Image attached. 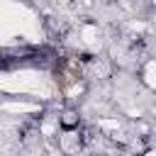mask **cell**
I'll return each instance as SVG.
<instances>
[{
    "label": "cell",
    "instance_id": "6da1fadb",
    "mask_svg": "<svg viewBox=\"0 0 156 156\" xmlns=\"http://www.w3.org/2000/svg\"><path fill=\"white\" fill-rule=\"evenodd\" d=\"M0 93L10 98H29L39 102H51L56 98V83L41 68L22 66L0 71Z\"/></svg>",
    "mask_w": 156,
    "mask_h": 156
},
{
    "label": "cell",
    "instance_id": "7a4b0ae2",
    "mask_svg": "<svg viewBox=\"0 0 156 156\" xmlns=\"http://www.w3.org/2000/svg\"><path fill=\"white\" fill-rule=\"evenodd\" d=\"M39 39V20L37 15L15 0H0V46L32 44Z\"/></svg>",
    "mask_w": 156,
    "mask_h": 156
},
{
    "label": "cell",
    "instance_id": "3957f363",
    "mask_svg": "<svg viewBox=\"0 0 156 156\" xmlns=\"http://www.w3.org/2000/svg\"><path fill=\"white\" fill-rule=\"evenodd\" d=\"M0 112H5L7 117L44 115V102L29 100V98H2V100H0Z\"/></svg>",
    "mask_w": 156,
    "mask_h": 156
},
{
    "label": "cell",
    "instance_id": "277c9868",
    "mask_svg": "<svg viewBox=\"0 0 156 156\" xmlns=\"http://www.w3.org/2000/svg\"><path fill=\"white\" fill-rule=\"evenodd\" d=\"M78 41H80V49H88L90 54H98L102 51V29L95 24V22H80L78 27Z\"/></svg>",
    "mask_w": 156,
    "mask_h": 156
},
{
    "label": "cell",
    "instance_id": "5b68a950",
    "mask_svg": "<svg viewBox=\"0 0 156 156\" xmlns=\"http://www.w3.org/2000/svg\"><path fill=\"white\" fill-rule=\"evenodd\" d=\"M56 144H58L61 156H78V151L83 146V136L78 129H61L56 136Z\"/></svg>",
    "mask_w": 156,
    "mask_h": 156
},
{
    "label": "cell",
    "instance_id": "8992f818",
    "mask_svg": "<svg viewBox=\"0 0 156 156\" xmlns=\"http://www.w3.org/2000/svg\"><path fill=\"white\" fill-rule=\"evenodd\" d=\"M37 132L44 141H56L58 132H61V124H58V115H49L44 112L39 117V124H37Z\"/></svg>",
    "mask_w": 156,
    "mask_h": 156
},
{
    "label": "cell",
    "instance_id": "52a82bcc",
    "mask_svg": "<svg viewBox=\"0 0 156 156\" xmlns=\"http://www.w3.org/2000/svg\"><path fill=\"white\" fill-rule=\"evenodd\" d=\"M139 83L146 90L156 93V56H149V58L141 61V66H139Z\"/></svg>",
    "mask_w": 156,
    "mask_h": 156
},
{
    "label": "cell",
    "instance_id": "ba28073f",
    "mask_svg": "<svg viewBox=\"0 0 156 156\" xmlns=\"http://www.w3.org/2000/svg\"><path fill=\"white\" fill-rule=\"evenodd\" d=\"M110 76H112V66L107 63V58H88V63H85V78L107 80Z\"/></svg>",
    "mask_w": 156,
    "mask_h": 156
},
{
    "label": "cell",
    "instance_id": "9c48e42d",
    "mask_svg": "<svg viewBox=\"0 0 156 156\" xmlns=\"http://www.w3.org/2000/svg\"><path fill=\"white\" fill-rule=\"evenodd\" d=\"M88 80L85 78H73L66 88H63V98L68 100V102H76V100H83L85 95H88Z\"/></svg>",
    "mask_w": 156,
    "mask_h": 156
},
{
    "label": "cell",
    "instance_id": "30bf717a",
    "mask_svg": "<svg viewBox=\"0 0 156 156\" xmlns=\"http://www.w3.org/2000/svg\"><path fill=\"white\" fill-rule=\"evenodd\" d=\"M58 124H61V129H78V127H80V115H78V110H73V107L61 110V112H58Z\"/></svg>",
    "mask_w": 156,
    "mask_h": 156
},
{
    "label": "cell",
    "instance_id": "8fae6325",
    "mask_svg": "<svg viewBox=\"0 0 156 156\" xmlns=\"http://www.w3.org/2000/svg\"><path fill=\"white\" fill-rule=\"evenodd\" d=\"M136 156H156V144H151V146H146L144 151H139Z\"/></svg>",
    "mask_w": 156,
    "mask_h": 156
},
{
    "label": "cell",
    "instance_id": "7c38bea8",
    "mask_svg": "<svg viewBox=\"0 0 156 156\" xmlns=\"http://www.w3.org/2000/svg\"><path fill=\"white\" fill-rule=\"evenodd\" d=\"M146 115H151V119H156V105H149L146 107Z\"/></svg>",
    "mask_w": 156,
    "mask_h": 156
},
{
    "label": "cell",
    "instance_id": "4fadbf2b",
    "mask_svg": "<svg viewBox=\"0 0 156 156\" xmlns=\"http://www.w3.org/2000/svg\"><path fill=\"white\" fill-rule=\"evenodd\" d=\"M149 5H151V10H156V0H149Z\"/></svg>",
    "mask_w": 156,
    "mask_h": 156
}]
</instances>
